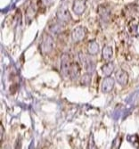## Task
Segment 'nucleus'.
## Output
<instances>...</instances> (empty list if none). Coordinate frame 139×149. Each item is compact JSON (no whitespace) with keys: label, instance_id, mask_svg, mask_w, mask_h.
Instances as JSON below:
<instances>
[{"label":"nucleus","instance_id":"423d86ee","mask_svg":"<svg viewBox=\"0 0 139 149\" xmlns=\"http://www.w3.org/2000/svg\"><path fill=\"white\" fill-rule=\"evenodd\" d=\"M115 79L121 86H126L129 82V74L124 70H118L115 72Z\"/></svg>","mask_w":139,"mask_h":149},{"label":"nucleus","instance_id":"2eb2a0df","mask_svg":"<svg viewBox=\"0 0 139 149\" xmlns=\"http://www.w3.org/2000/svg\"><path fill=\"white\" fill-rule=\"evenodd\" d=\"M0 135H1V138H0V141H1V143H2V140H3V138H4V128H3V126H2V124L0 125Z\"/></svg>","mask_w":139,"mask_h":149},{"label":"nucleus","instance_id":"9b49d317","mask_svg":"<svg viewBox=\"0 0 139 149\" xmlns=\"http://www.w3.org/2000/svg\"><path fill=\"white\" fill-rule=\"evenodd\" d=\"M113 49L111 47L109 46H106L104 47L103 49V57L104 60L106 61H109L113 58Z\"/></svg>","mask_w":139,"mask_h":149},{"label":"nucleus","instance_id":"20e7f679","mask_svg":"<svg viewBox=\"0 0 139 149\" xmlns=\"http://www.w3.org/2000/svg\"><path fill=\"white\" fill-rule=\"evenodd\" d=\"M80 74V66L76 62H71L69 68V78L72 79H76L79 77Z\"/></svg>","mask_w":139,"mask_h":149},{"label":"nucleus","instance_id":"ddd939ff","mask_svg":"<svg viewBox=\"0 0 139 149\" xmlns=\"http://www.w3.org/2000/svg\"><path fill=\"white\" fill-rule=\"evenodd\" d=\"M50 31L53 32V33H60L62 31H63V25L61 23H54L51 26L50 28Z\"/></svg>","mask_w":139,"mask_h":149},{"label":"nucleus","instance_id":"4468645a","mask_svg":"<svg viewBox=\"0 0 139 149\" xmlns=\"http://www.w3.org/2000/svg\"><path fill=\"white\" fill-rule=\"evenodd\" d=\"M128 140L134 146H136V144H137V146H139V137L137 135H132V136H129L128 137Z\"/></svg>","mask_w":139,"mask_h":149},{"label":"nucleus","instance_id":"f8f14e48","mask_svg":"<svg viewBox=\"0 0 139 149\" xmlns=\"http://www.w3.org/2000/svg\"><path fill=\"white\" fill-rule=\"evenodd\" d=\"M80 84L82 86H89L91 84V75L90 73L87 72L85 74H83L80 78Z\"/></svg>","mask_w":139,"mask_h":149},{"label":"nucleus","instance_id":"39448f33","mask_svg":"<svg viewBox=\"0 0 139 149\" xmlns=\"http://www.w3.org/2000/svg\"><path fill=\"white\" fill-rule=\"evenodd\" d=\"M71 59L67 54H64L62 57V75L63 78H69V68L71 64Z\"/></svg>","mask_w":139,"mask_h":149},{"label":"nucleus","instance_id":"f257e3e1","mask_svg":"<svg viewBox=\"0 0 139 149\" xmlns=\"http://www.w3.org/2000/svg\"><path fill=\"white\" fill-rule=\"evenodd\" d=\"M54 41L53 38L50 36V35H44L43 37V40H42V43H41V50L44 54H48L50 53L53 48H54Z\"/></svg>","mask_w":139,"mask_h":149},{"label":"nucleus","instance_id":"7ed1b4c3","mask_svg":"<svg viewBox=\"0 0 139 149\" xmlns=\"http://www.w3.org/2000/svg\"><path fill=\"white\" fill-rule=\"evenodd\" d=\"M114 84H115V80L111 78L110 76H106L105 79H104L102 85H101V90L103 93H109L111 92L113 88H114Z\"/></svg>","mask_w":139,"mask_h":149},{"label":"nucleus","instance_id":"f03ea898","mask_svg":"<svg viewBox=\"0 0 139 149\" xmlns=\"http://www.w3.org/2000/svg\"><path fill=\"white\" fill-rule=\"evenodd\" d=\"M87 31L83 27H77V28L72 31V38L73 42H79L81 40H83L86 37Z\"/></svg>","mask_w":139,"mask_h":149},{"label":"nucleus","instance_id":"0eeeda50","mask_svg":"<svg viewBox=\"0 0 139 149\" xmlns=\"http://www.w3.org/2000/svg\"><path fill=\"white\" fill-rule=\"evenodd\" d=\"M56 16H57L58 20L62 22H69L72 20V16H71V15H70L68 9L65 6H62L57 11Z\"/></svg>","mask_w":139,"mask_h":149},{"label":"nucleus","instance_id":"1a4fd4ad","mask_svg":"<svg viewBox=\"0 0 139 149\" xmlns=\"http://www.w3.org/2000/svg\"><path fill=\"white\" fill-rule=\"evenodd\" d=\"M114 68H115V66H114V64L113 63H105L104 65L102 66L101 70H102L103 73L105 76H110L113 72Z\"/></svg>","mask_w":139,"mask_h":149},{"label":"nucleus","instance_id":"6e6552de","mask_svg":"<svg viewBox=\"0 0 139 149\" xmlns=\"http://www.w3.org/2000/svg\"><path fill=\"white\" fill-rule=\"evenodd\" d=\"M72 9L76 15H81L86 10V1L85 0H75Z\"/></svg>","mask_w":139,"mask_h":149},{"label":"nucleus","instance_id":"9d476101","mask_svg":"<svg viewBox=\"0 0 139 149\" xmlns=\"http://www.w3.org/2000/svg\"><path fill=\"white\" fill-rule=\"evenodd\" d=\"M88 52L89 55H92V56L96 55V54L99 52V46H98V44H97L96 42H95V41L90 42L88 44Z\"/></svg>","mask_w":139,"mask_h":149}]
</instances>
